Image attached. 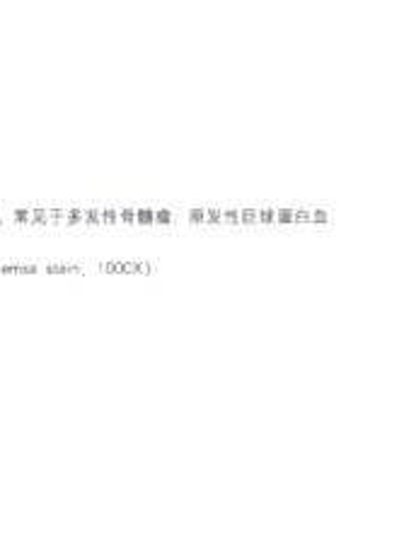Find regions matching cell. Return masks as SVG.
<instances>
[{
	"instance_id": "cell-1",
	"label": "cell",
	"mask_w": 404,
	"mask_h": 560,
	"mask_svg": "<svg viewBox=\"0 0 404 560\" xmlns=\"http://www.w3.org/2000/svg\"><path fill=\"white\" fill-rule=\"evenodd\" d=\"M139 223H155V211L153 209H133Z\"/></svg>"
},
{
	"instance_id": "cell-2",
	"label": "cell",
	"mask_w": 404,
	"mask_h": 560,
	"mask_svg": "<svg viewBox=\"0 0 404 560\" xmlns=\"http://www.w3.org/2000/svg\"><path fill=\"white\" fill-rule=\"evenodd\" d=\"M170 221H173V214H170V211H165V209L155 211V223H170Z\"/></svg>"
}]
</instances>
